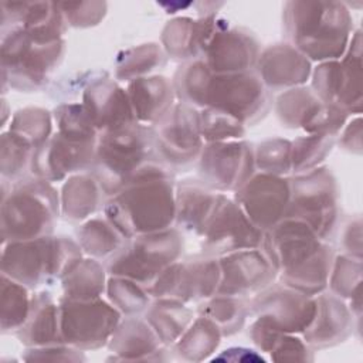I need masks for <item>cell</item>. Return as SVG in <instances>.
I'll list each match as a JSON object with an SVG mask.
<instances>
[{
    "instance_id": "6da1fadb",
    "label": "cell",
    "mask_w": 363,
    "mask_h": 363,
    "mask_svg": "<svg viewBox=\"0 0 363 363\" xmlns=\"http://www.w3.org/2000/svg\"><path fill=\"white\" fill-rule=\"evenodd\" d=\"M104 214L125 238L170 228L176 220L173 173L159 160L150 162L108 199Z\"/></svg>"
},
{
    "instance_id": "7a4b0ae2",
    "label": "cell",
    "mask_w": 363,
    "mask_h": 363,
    "mask_svg": "<svg viewBox=\"0 0 363 363\" xmlns=\"http://www.w3.org/2000/svg\"><path fill=\"white\" fill-rule=\"evenodd\" d=\"M261 248L282 284L309 296L326 289L333 251L303 221L285 217L264 233Z\"/></svg>"
},
{
    "instance_id": "3957f363",
    "label": "cell",
    "mask_w": 363,
    "mask_h": 363,
    "mask_svg": "<svg viewBox=\"0 0 363 363\" xmlns=\"http://www.w3.org/2000/svg\"><path fill=\"white\" fill-rule=\"evenodd\" d=\"M352 16L342 1H286L282 28L288 44L309 61H333L345 55L352 35Z\"/></svg>"
},
{
    "instance_id": "277c9868",
    "label": "cell",
    "mask_w": 363,
    "mask_h": 363,
    "mask_svg": "<svg viewBox=\"0 0 363 363\" xmlns=\"http://www.w3.org/2000/svg\"><path fill=\"white\" fill-rule=\"evenodd\" d=\"M153 160L157 159L152 128L133 122L99 133L95 160L89 173L109 199Z\"/></svg>"
},
{
    "instance_id": "5b68a950",
    "label": "cell",
    "mask_w": 363,
    "mask_h": 363,
    "mask_svg": "<svg viewBox=\"0 0 363 363\" xmlns=\"http://www.w3.org/2000/svg\"><path fill=\"white\" fill-rule=\"evenodd\" d=\"M6 189L3 184L1 244L51 235L61 211L60 196L51 183L33 177L10 183L9 191Z\"/></svg>"
},
{
    "instance_id": "8992f818",
    "label": "cell",
    "mask_w": 363,
    "mask_h": 363,
    "mask_svg": "<svg viewBox=\"0 0 363 363\" xmlns=\"http://www.w3.org/2000/svg\"><path fill=\"white\" fill-rule=\"evenodd\" d=\"M81 259L78 241L51 234L3 244L1 274L28 289H37L44 284L61 281Z\"/></svg>"
},
{
    "instance_id": "52a82bcc",
    "label": "cell",
    "mask_w": 363,
    "mask_h": 363,
    "mask_svg": "<svg viewBox=\"0 0 363 363\" xmlns=\"http://www.w3.org/2000/svg\"><path fill=\"white\" fill-rule=\"evenodd\" d=\"M65 41L40 43L21 28L1 31L3 85L20 91L41 88L62 60Z\"/></svg>"
},
{
    "instance_id": "ba28073f",
    "label": "cell",
    "mask_w": 363,
    "mask_h": 363,
    "mask_svg": "<svg viewBox=\"0 0 363 363\" xmlns=\"http://www.w3.org/2000/svg\"><path fill=\"white\" fill-rule=\"evenodd\" d=\"M182 250L180 230L170 227L128 238L106 261L105 268L111 277H123L147 288L162 271L179 261Z\"/></svg>"
},
{
    "instance_id": "9c48e42d",
    "label": "cell",
    "mask_w": 363,
    "mask_h": 363,
    "mask_svg": "<svg viewBox=\"0 0 363 363\" xmlns=\"http://www.w3.org/2000/svg\"><path fill=\"white\" fill-rule=\"evenodd\" d=\"M303 221L322 241H329L339 220L337 184L326 167H316L291 179L286 216Z\"/></svg>"
},
{
    "instance_id": "30bf717a",
    "label": "cell",
    "mask_w": 363,
    "mask_h": 363,
    "mask_svg": "<svg viewBox=\"0 0 363 363\" xmlns=\"http://www.w3.org/2000/svg\"><path fill=\"white\" fill-rule=\"evenodd\" d=\"M150 128L156 159L172 173L186 172L197 163L204 146L197 108L177 102Z\"/></svg>"
},
{
    "instance_id": "8fae6325",
    "label": "cell",
    "mask_w": 363,
    "mask_h": 363,
    "mask_svg": "<svg viewBox=\"0 0 363 363\" xmlns=\"http://www.w3.org/2000/svg\"><path fill=\"white\" fill-rule=\"evenodd\" d=\"M271 106L269 91L255 71L211 74L203 95V108H214L237 118L244 125L262 119Z\"/></svg>"
},
{
    "instance_id": "7c38bea8",
    "label": "cell",
    "mask_w": 363,
    "mask_h": 363,
    "mask_svg": "<svg viewBox=\"0 0 363 363\" xmlns=\"http://www.w3.org/2000/svg\"><path fill=\"white\" fill-rule=\"evenodd\" d=\"M121 312L102 298L89 301L60 299L62 342L71 347L95 349L111 340L121 323Z\"/></svg>"
},
{
    "instance_id": "4fadbf2b",
    "label": "cell",
    "mask_w": 363,
    "mask_h": 363,
    "mask_svg": "<svg viewBox=\"0 0 363 363\" xmlns=\"http://www.w3.org/2000/svg\"><path fill=\"white\" fill-rule=\"evenodd\" d=\"M220 278L218 258L203 254L173 262L146 289L153 299L172 298L189 303L216 295Z\"/></svg>"
},
{
    "instance_id": "5bb4252c",
    "label": "cell",
    "mask_w": 363,
    "mask_h": 363,
    "mask_svg": "<svg viewBox=\"0 0 363 363\" xmlns=\"http://www.w3.org/2000/svg\"><path fill=\"white\" fill-rule=\"evenodd\" d=\"M345 58L342 61L320 62L313 71L312 91L316 96L335 105L346 113L360 112L362 102V64H360V31L352 34Z\"/></svg>"
},
{
    "instance_id": "9a60e30c",
    "label": "cell",
    "mask_w": 363,
    "mask_h": 363,
    "mask_svg": "<svg viewBox=\"0 0 363 363\" xmlns=\"http://www.w3.org/2000/svg\"><path fill=\"white\" fill-rule=\"evenodd\" d=\"M250 313L255 320L282 333L305 332L316 312L315 298L302 294L282 282L254 295L248 303Z\"/></svg>"
},
{
    "instance_id": "2e32d148",
    "label": "cell",
    "mask_w": 363,
    "mask_h": 363,
    "mask_svg": "<svg viewBox=\"0 0 363 363\" xmlns=\"http://www.w3.org/2000/svg\"><path fill=\"white\" fill-rule=\"evenodd\" d=\"M197 167L200 180L210 189L235 191L255 173L254 149L242 139L204 143Z\"/></svg>"
},
{
    "instance_id": "e0dca14e",
    "label": "cell",
    "mask_w": 363,
    "mask_h": 363,
    "mask_svg": "<svg viewBox=\"0 0 363 363\" xmlns=\"http://www.w3.org/2000/svg\"><path fill=\"white\" fill-rule=\"evenodd\" d=\"M264 233L234 200L221 193L217 207L201 234L203 254L218 258L241 250L259 248Z\"/></svg>"
},
{
    "instance_id": "ac0fdd59",
    "label": "cell",
    "mask_w": 363,
    "mask_h": 363,
    "mask_svg": "<svg viewBox=\"0 0 363 363\" xmlns=\"http://www.w3.org/2000/svg\"><path fill=\"white\" fill-rule=\"evenodd\" d=\"M98 138H81L55 132L35 149L31 174L50 183L67 176L89 172L96 152Z\"/></svg>"
},
{
    "instance_id": "d6986e66",
    "label": "cell",
    "mask_w": 363,
    "mask_h": 363,
    "mask_svg": "<svg viewBox=\"0 0 363 363\" xmlns=\"http://www.w3.org/2000/svg\"><path fill=\"white\" fill-rule=\"evenodd\" d=\"M291 200V179L268 173H254L234 191V201L262 231L285 218Z\"/></svg>"
},
{
    "instance_id": "ffe728a7",
    "label": "cell",
    "mask_w": 363,
    "mask_h": 363,
    "mask_svg": "<svg viewBox=\"0 0 363 363\" xmlns=\"http://www.w3.org/2000/svg\"><path fill=\"white\" fill-rule=\"evenodd\" d=\"M277 115L288 128H301L306 133L330 136H335L347 119L345 111L320 101L306 86L284 91L277 99Z\"/></svg>"
},
{
    "instance_id": "44dd1931",
    "label": "cell",
    "mask_w": 363,
    "mask_h": 363,
    "mask_svg": "<svg viewBox=\"0 0 363 363\" xmlns=\"http://www.w3.org/2000/svg\"><path fill=\"white\" fill-rule=\"evenodd\" d=\"M221 278L217 294L238 298L257 295L278 277L262 248L241 250L218 257Z\"/></svg>"
},
{
    "instance_id": "7402d4cb",
    "label": "cell",
    "mask_w": 363,
    "mask_h": 363,
    "mask_svg": "<svg viewBox=\"0 0 363 363\" xmlns=\"http://www.w3.org/2000/svg\"><path fill=\"white\" fill-rule=\"evenodd\" d=\"M68 23L54 1H1V31L24 30L40 43L62 40Z\"/></svg>"
},
{
    "instance_id": "603a6c76",
    "label": "cell",
    "mask_w": 363,
    "mask_h": 363,
    "mask_svg": "<svg viewBox=\"0 0 363 363\" xmlns=\"http://www.w3.org/2000/svg\"><path fill=\"white\" fill-rule=\"evenodd\" d=\"M259 45L255 37L242 27L225 23L211 38L203 61L213 74L247 72L255 68Z\"/></svg>"
},
{
    "instance_id": "cb8c5ba5",
    "label": "cell",
    "mask_w": 363,
    "mask_h": 363,
    "mask_svg": "<svg viewBox=\"0 0 363 363\" xmlns=\"http://www.w3.org/2000/svg\"><path fill=\"white\" fill-rule=\"evenodd\" d=\"M225 24L214 13L200 18L176 17L166 23L162 31V44L173 58L194 61L203 60L213 35Z\"/></svg>"
},
{
    "instance_id": "d4e9b609",
    "label": "cell",
    "mask_w": 363,
    "mask_h": 363,
    "mask_svg": "<svg viewBox=\"0 0 363 363\" xmlns=\"http://www.w3.org/2000/svg\"><path fill=\"white\" fill-rule=\"evenodd\" d=\"M268 91L302 86L311 75V61L291 44H274L259 52L254 68Z\"/></svg>"
},
{
    "instance_id": "484cf974",
    "label": "cell",
    "mask_w": 363,
    "mask_h": 363,
    "mask_svg": "<svg viewBox=\"0 0 363 363\" xmlns=\"http://www.w3.org/2000/svg\"><path fill=\"white\" fill-rule=\"evenodd\" d=\"M82 105L99 133L136 122L126 89L109 78L92 81L84 91Z\"/></svg>"
},
{
    "instance_id": "4316f807",
    "label": "cell",
    "mask_w": 363,
    "mask_h": 363,
    "mask_svg": "<svg viewBox=\"0 0 363 363\" xmlns=\"http://www.w3.org/2000/svg\"><path fill=\"white\" fill-rule=\"evenodd\" d=\"M218 191L199 180H183L176 184V220L179 230L201 237L220 200Z\"/></svg>"
},
{
    "instance_id": "83f0119b",
    "label": "cell",
    "mask_w": 363,
    "mask_h": 363,
    "mask_svg": "<svg viewBox=\"0 0 363 363\" xmlns=\"http://www.w3.org/2000/svg\"><path fill=\"white\" fill-rule=\"evenodd\" d=\"M136 122L153 126L174 105V88L164 77H142L130 81L126 88Z\"/></svg>"
},
{
    "instance_id": "f1b7e54d",
    "label": "cell",
    "mask_w": 363,
    "mask_h": 363,
    "mask_svg": "<svg viewBox=\"0 0 363 363\" xmlns=\"http://www.w3.org/2000/svg\"><path fill=\"white\" fill-rule=\"evenodd\" d=\"M315 298L316 312L311 325L305 329L308 345L323 347L342 342L352 325V313L342 298L320 292Z\"/></svg>"
},
{
    "instance_id": "f546056e",
    "label": "cell",
    "mask_w": 363,
    "mask_h": 363,
    "mask_svg": "<svg viewBox=\"0 0 363 363\" xmlns=\"http://www.w3.org/2000/svg\"><path fill=\"white\" fill-rule=\"evenodd\" d=\"M20 340L33 347L61 345L60 303L48 292L31 295V306L24 325L16 332Z\"/></svg>"
},
{
    "instance_id": "4dcf8cb0",
    "label": "cell",
    "mask_w": 363,
    "mask_h": 363,
    "mask_svg": "<svg viewBox=\"0 0 363 363\" xmlns=\"http://www.w3.org/2000/svg\"><path fill=\"white\" fill-rule=\"evenodd\" d=\"M105 197L101 184L89 172L72 174L60 194L61 214L68 221H85L105 206Z\"/></svg>"
},
{
    "instance_id": "1f68e13d",
    "label": "cell",
    "mask_w": 363,
    "mask_h": 363,
    "mask_svg": "<svg viewBox=\"0 0 363 363\" xmlns=\"http://www.w3.org/2000/svg\"><path fill=\"white\" fill-rule=\"evenodd\" d=\"M193 311L182 301L157 298L145 311V319L160 342L176 343L193 322Z\"/></svg>"
},
{
    "instance_id": "d6a6232c",
    "label": "cell",
    "mask_w": 363,
    "mask_h": 363,
    "mask_svg": "<svg viewBox=\"0 0 363 363\" xmlns=\"http://www.w3.org/2000/svg\"><path fill=\"white\" fill-rule=\"evenodd\" d=\"M106 268L95 258L81 259L62 279V296L68 301L101 298L106 289Z\"/></svg>"
},
{
    "instance_id": "836d02e7",
    "label": "cell",
    "mask_w": 363,
    "mask_h": 363,
    "mask_svg": "<svg viewBox=\"0 0 363 363\" xmlns=\"http://www.w3.org/2000/svg\"><path fill=\"white\" fill-rule=\"evenodd\" d=\"M82 252L95 259H109L126 242L113 224L106 218H88L77 231Z\"/></svg>"
},
{
    "instance_id": "e575fe53",
    "label": "cell",
    "mask_w": 363,
    "mask_h": 363,
    "mask_svg": "<svg viewBox=\"0 0 363 363\" xmlns=\"http://www.w3.org/2000/svg\"><path fill=\"white\" fill-rule=\"evenodd\" d=\"M34 152V145L21 135L11 130L3 132L0 153V169L3 180L16 183L24 179V174L31 170Z\"/></svg>"
},
{
    "instance_id": "d590c367",
    "label": "cell",
    "mask_w": 363,
    "mask_h": 363,
    "mask_svg": "<svg viewBox=\"0 0 363 363\" xmlns=\"http://www.w3.org/2000/svg\"><path fill=\"white\" fill-rule=\"evenodd\" d=\"M250 309L244 298L216 294L199 306V313L211 319L221 335H231L244 325Z\"/></svg>"
},
{
    "instance_id": "8d00e7d4",
    "label": "cell",
    "mask_w": 363,
    "mask_h": 363,
    "mask_svg": "<svg viewBox=\"0 0 363 363\" xmlns=\"http://www.w3.org/2000/svg\"><path fill=\"white\" fill-rule=\"evenodd\" d=\"M23 284L1 274V332H17L27 320L31 295Z\"/></svg>"
},
{
    "instance_id": "74e56055",
    "label": "cell",
    "mask_w": 363,
    "mask_h": 363,
    "mask_svg": "<svg viewBox=\"0 0 363 363\" xmlns=\"http://www.w3.org/2000/svg\"><path fill=\"white\" fill-rule=\"evenodd\" d=\"M109 342L116 352H156L162 343L147 320L136 316L121 322Z\"/></svg>"
},
{
    "instance_id": "f35d334b",
    "label": "cell",
    "mask_w": 363,
    "mask_h": 363,
    "mask_svg": "<svg viewBox=\"0 0 363 363\" xmlns=\"http://www.w3.org/2000/svg\"><path fill=\"white\" fill-rule=\"evenodd\" d=\"M335 145V136L308 133L291 142V172L306 173L319 167Z\"/></svg>"
},
{
    "instance_id": "ab89813d",
    "label": "cell",
    "mask_w": 363,
    "mask_h": 363,
    "mask_svg": "<svg viewBox=\"0 0 363 363\" xmlns=\"http://www.w3.org/2000/svg\"><path fill=\"white\" fill-rule=\"evenodd\" d=\"M109 302L128 316H135L147 309L150 305V295L147 289L123 277H111L106 281L105 289Z\"/></svg>"
},
{
    "instance_id": "60d3db41",
    "label": "cell",
    "mask_w": 363,
    "mask_h": 363,
    "mask_svg": "<svg viewBox=\"0 0 363 363\" xmlns=\"http://www.w3.org/2000/svg\"><path fill=\"white\" fill-rule=\"evenodd\" d=\"M199 116L204 143L238 140L245 135V125L227 112L214 108H203L199 111Z\"/></svg>"
},
{
    "instance_id": "b9f144b4",
    "label": "cell",
    "mask_w": 363,
    "mask_h": 363,
    "mask_svg": "<svg viewBox=\"0 0 363 363\" xmlns=\"http://www.w3.org/2000/svg\"><path fill=\"white\" fill-rule=\"evenodd\" d=\"M9 130L21 135L37 149L52 135V116L43 108H23L14 113Z\"/></svg>"
},
{
    "instance_id": "7bdbcfd3",
    "label": "cell",
    "mask_w": 363,
    "mask_h": 363,
    "mask_svg": "<svg viewBox=\"0 0 363 363\" xmlns=\"http://www.w3.org/2000/svg\"><path fill=\"white\" fill-rule=\"evenodd\" d=\"M163 61L162 50L157 44H143L125 51L119 58L116 78L121 81H133L149 74Z\"/></svg>"
},
{
    "instance_id": "ee69618b",
    "label": "cell",
    "mask_w": 363,
    "mask_h": 363,
    "mask_svg": "<svg viewBox=\"0 0 363 363\" xmlns=\"http://www.w3.org/2000/svg\"><path fill=\"white\" fill-rule=\"evenodd\" d=\"M255 169L261 173L286 176L291 172V142L282 138H271L254 149Z\"/></svg>"
},
{
    "instance_id": "f6af8a7d",
    "label": "cell",
    "mask_w": 363,
    "mask_h": 363,
    "mask_svg": "<svg viewBox=\"0 0 363 363\" xmlns=\"http://www.w3.org/2000/svg\"><path fill=\"white\" fill-rule=\"evenodd\" d=\"M221 330L208 318L200 315L176 342L179 352H213L220 342Z\"/></svg>"
},
{
    "instance_id": "bcb514c9",
    "label": "cell",
    "mask_w": 363,
    "mask_h": 363,
    "mask_svg": "<svg viewBox=\"0 0 363 363\" xmlns=\"http://www.w3.org/2000/svg\"><path fill=\"white\" fill-rule=\"evenodd\" d=\"M360 272V259H353L350 257L333 258L328 279L330 294L337 298H353L359 292Z\"/></svg>"
},
{
    "instance_id": "7dc6e473",
    "label": "cell",
    "mask_w": 363,
    "mask_h": 363,
    "mask_svg": "<svg viewBox=\"0 0 363 363\" xmlns=\"http://www.w3.org/2000/svg\"><path fill=\"white\" fill-rule=\"evenodd\" d=\"M58 4L68 26L77 28H86L99 24L108 9L105 1H64Z\"/></svg>"
}]
</instances>
